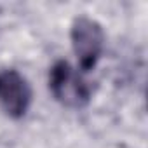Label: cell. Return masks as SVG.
<instances>
[{
  "label": "cell",
  "mask_w": 148,
  "mask_h": 148,
  "mask_svg": "<svg viewBox=\"0 0 148 148\" xmlns=\"http://www.w3.org/2000/svg\"><path fill=\"white\" fill-rule=\"evenodd\" d=\"M49 87L54 98L70 108L86 106L91 99L92 87L70 66L68 61L59 59L52 64L49 73Z\"/></svg>",
  "instance_id": "obj_1"
},
{
  "label": "cell",
  "mask_w": 148,
  "mask_h": 148,
  "mask_svg": "<svg viewBox=\"0 0 148 148\" xmlns=\"http://www.w3.org/2000/svg\"><path fill=\"white\" fill-rule=\"evenodd\" d=\"M70 38L80 68L84 71L92 70L98 64L105 45V32L101 25L87 16H79L71 23Z\"/></svg>",
  "instance_id": "obj_2"
},
{
  "label": "cell",
  "mask_w": 148,
  "mask_h": 148,
  "mask_svg": "<svg viewBox=\"0 0 148 148\" xmlns=\"http://www.w3.org/2000/svg\"><path fill=\"white\" fill-rule=\"evenodd\" d=\"M32 105V87L18 70H0V106L12 119L26 115Z\"/></svg>",
  "instance_id": "obj_3"
}]
</instances>
